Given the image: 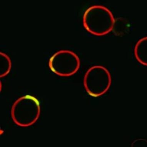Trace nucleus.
<instances>
[{"instance_id":"obj_6","label":"nucleus","mask_w":147,"mask_h":147,"mask_svg":"<svg viewBox=\"0 0 147 147\" xmlns=\"http://www.w3.org/2000/svg\"><path fill=\"white\" fill-rule=\"evenodd\" d=\"M0 77H4L6 76L11 71L12 68V62L10 57L5 53H0Z\"/></svg>"},{"instance_id":"obj_5","label":"nucleus","mask_w":147,"mask_h":147,"mask_svg":"<svg viewBox=\"0 0 147 147\" xmlns=\"http://www.w3.org/2000/svg\"><path fill=\"white\" fill-rule=\"evenodd\" d=\"M134 55L137 60L142 65L147 66V37L138 41L134 48Z\"/></svg>"},{"instance_id":"obj_2","label":"nucleus","mask_w":147,"mask_h":147,"mask_svg":"<svg viewBox=\"0 0 147 147\" xmlns=\"http://www.w3.org/2000/svg\"><path fill=\"white\" fill-rule=\"evenodd\" d=\"M40 102L36 97L26 95L17 99L11 107V118L14 123L21 127L34 124L40 117Z\"/></svg>"},{"instance_id":"obj_4","label":"nucleus","mask_w":147,"mask_h":147,"mask_svg":"<svg viewBox=\"0 0 147 147\" xmlns=\"http://www.w3.org/2000/svg\"><path fill=\"white\" fill-rule=\"evenodd\" d=\"M51 71L61 77H69L80 68L81 62L78 55L72 51L62 50L53 54L49 61Z\"/></svg>"},{"instance_id":"obj_1","label":"nucleus","mask_w":147,"mask_h":147,"mask_svg":"<svg viewBox=\"0 0 147 147\" xmlns=\"http://www.w3.org/2000/svg\"><path fill=\"white\" fill-rule=\"evenodd\" d=\"M82 22L88 32L101 36L109 33L113 29L115 19L111 11L102 5H92L84 13Z\"/></svg>"},{"instance_id":"obj_3","label":"nucleus","mask_w":147,"mask_h":147,"mask_svg":"<svg viewBox=\"0 0 147 147\" xmlns=\"http://www.w3.org/2000/svg\"><path fill=\"white\" fill-rule=\"evenodd\" d=\"M111 83L110 73L101 65L91 67L86 72L83 79L85 89L89 95L93 97L105 94L109 90Z\"/></svg>"},{"instance_id":"obj_7","label":"nucleus","mask_w":147,"mask_h":147,"mask_svg":"<svg viewBox=\"0 0 147 147\" xmlns=\"http://www.w3.org/2000/svg\"><path fill=\"white\" fill-rule=\"evenodd\" d=\"M131 147H147V140L144 139H138L134 140Z\"/></svg>"}]
</instances>
